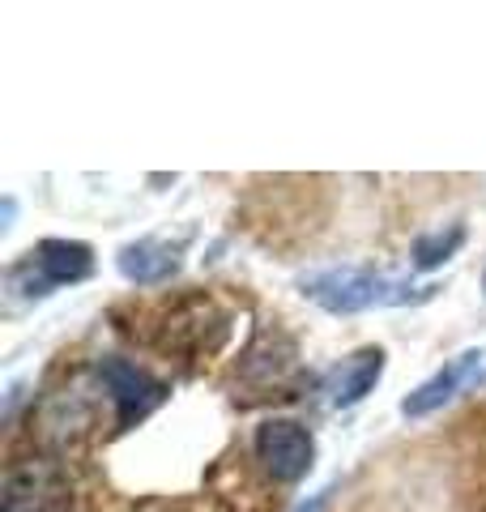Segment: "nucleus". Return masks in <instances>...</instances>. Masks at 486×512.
Segmentation results:
<instances>
[{"label":"nucleus","mask_w":486,"mask_h":512,"mask_svg":"<svg viewBox=\"0 0 486 512\" xmlns=\"http://www.w3.org/2000/svg\"><path fill=\"white\" fill-rule=\"evenodd\" d=\"M0 512H73V478L56 457H26L5 474Z\"/></svg>","instance_id":"nucleus-2"},{"label":"nucleus","mask_w":486,"mask_h":512,"mask_svg":"<svg viewBox=\"0 0 486 512\" xmlns=\"http://www.w3.org/2000/svg\"><path fill=\"white\" fill-rule=\"evenodd\" d=\"M482 286H486V278H482Z\"/></svg>","instance_id":"nucleus-11"},{"label":"nucleus","mask_w":486,"mask_h":512,"mask_svg":"<svg viewBox=\"0 0 486 512\" xmlns=\"http://www.w3.org/2000/svg\"><path fill=\"white\" fill-rule=\"evenodd\" d=\"M486 384V350H461L457 359H448L431 380H423L418 389L401 402L405 419H427V414L444 410L448 402H457L461 393H474Z\"/></svg>","instance_id":"nucleus-4"},{"label":"nucleus","mask_w":486,"mask_h":512,"mask_svg":"<svg viewBox=\"0 0 486 512\" xmlns=\"http://www.w3.org/2000/svg\"><path fill=\"white\" fill-rule=\"evenodd\" d=\"M99 380L111 393V402H116V423L120 427L141 423L145 414H154L162 402H167V384L154 380L150 372H141L137 363H128L120 355H107L99 363Z\"/></svg>","instance_id":"nucleus-5"},{"label":"nucleus","mask_w":486,"mask_h":512,"mask_svg":"<svg viewBox=\"0 0 486 512\" xmlns=\"http://www.w3.org/2000/svg\"><path fill=\"white\" fill-rule=\"evenodd\" d=\"M90 269H94V252L86 244H77V239H43L30 252V261L13 269V278H30V295H47L52 286L90 278Z\"/></svg>","instance_id":"nucleus-6"},{"label":"nucleus","mask_w":486,"mask_h":512,"mask_svg":"<svg viewBox=\"0 0 486 512\" xmlns=\"http://www.w3.org/2000/svg\"><path fill=\"white\" fill-rule=\"evenodd\" d=\"M120 274L137 286H154V282H167L175 269H180V252L171 244H158V239H137V244H124L116 256Z\"/></svg>","instance_id":"nucleus-8"},{"label":"nucleus","mask_w":486,"mask_h":512,"mask_svg":"<svg viewBox=\"0 0 486 512\" xmlns=\"http://www.w3.org/2000/svg\"><path fill=\"white\" fill-rule=\"evenodd\" d=\"M461 239H465V231H461V227H452L448 235H444V231L418 235V244H414V265H418V269H435V265H444L448 256L461 248Z\"/></svg>","instance_id":"nucleus-9"},{"label":"nucleus","mask_w":486,"mask_h":512,"mask_svg":"<svg viewBox=\"0 0 486 512\" xmlns=\"http://www.w3.org/2000/svg\"><path fill=\"white\" fill-rule=\"evenodd\" d=\"M256 461L265 466L269 478L278 483H299L316 461V440L312 431L295 419H265L256 427Z\"/></svg>","instance_id":"nucleus-3"},{"label":"nucleus","mask_w":486,"mask_h":512,"mask_svg":"<svg viewBox=\"0 0 486 512\" xmlns=\"http://www.w3.org/2000/svg\"><path fill=\"white\" fill-rule=\"evenodd\" d=\"M299 291L320 303L324 312L350 316V312H367V308H397V303L414 299L410 278H384L371 269H316V274L299 278Z\"/></svg>","instance_id":"nucleus-1"},{"label":"nucleus","mask_w":486,"mask_h":512,"mask_svg":"<svg viewBox=\"0 0 486 512\" xmlns=\"http://www.w3.org/2000/svg\"><path fill=\"white\" fill-rule=\"evenodd\" d=\"M384 376V350L380 346H363L354 350V355H346L342 363H333L329 372H324L320 380V393L324 402L346 410V406H359L363 397L376 389V380Z\"/></svg>","instance_id":"nucleus-7"},{"label":"nucleus","mask_w":486,"mask_h":512,"mask_svg":"<svg viewBox=\"0 0 486 512\" xmlns=\"http://www.w3.org/2000/svg\"><path fill=\"white\" fill-rule=\"evenodd\" d=\"M329 495H333V491H320V495H316V500H312V504H303L299 512H320L324 504H329Z\"/></svg>","instance_id":"nucleus-10"}]
</instances>
